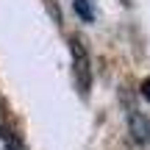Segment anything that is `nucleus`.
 <instances>
[{
  "mask_svg": "<svg viewBox=\"0 0 150 150\" xmlns=\"http://www.w3.org/2000/svg\"><path fill=\"white\" fill-rule=\"evenodd\" d=\"M0 150H20L17 139L8 134V131H3V128H0Z\"/></svg>",
  "mask_w": 150,
  "mask_h": 150,
  "instance_id": "7ed1b4c3",
  "label": "nucleus"
},
{
  "mask_svg": "<svg viewBox=\"0 0 150 150\" xmlns=\"http://www.w3.org/2000/svg\"><path fill=\"white\" fill-rule=\"evenodd\" d=\"M75 3V11H78L83 20H92V6H89V0H72Z\"/></svg>",
  "mask_w": 150,
  "mask_h": 150,
  "instance_id": "20e7f679",
  "label": "nucleus"
},
{
  "mask_svg": "<svg viewBox=\"0 0 150 150\" xmlns=\"http://www.w3.org/2000/svg\"><path fill=\"white\" fill-rule=\"evenodd\" d=\"M142 95H145V97H147V100H150V78L145 81V83H142Z\"/></svg>",
  "mask_w": 150,
  "mask_h": 150,
  "instance_id": "39448f33",
  "label": "nucleus"
},
{
  "mask_svg": "<svg viewBox=\"0 0 150 150\" xmlns=\"http://www.w3.org/2000/svg\"><path fill=\"white\" fill-rule=\"evenodd\" d=\"M128 131H131L136 145H147L150 142V120H147V114L131 108L128 111Z\"/></svg>",
  "mask_w": 150,
  "mask_h": 150,
  "instance_id": "f03ea898",
  "label": "nucleus"
},
{
  "mask_svg": "<svg viewBox=\"0 0 150 150\" xmlns=\"http://www.w3.org/2000/svg\"><path fill=\"white\" fill-rule=\"evenodd\" d=\"M72 59H75V75H78V86L81 92H89V83H92V72H89V59H86V50H83V42L72 39Z\"/></svg>",
  "mask_w": 150,
  "mask_h": 150,
  "instance_id": "f257e3e1",
  "label": "nucleus"
}]
</instances>
